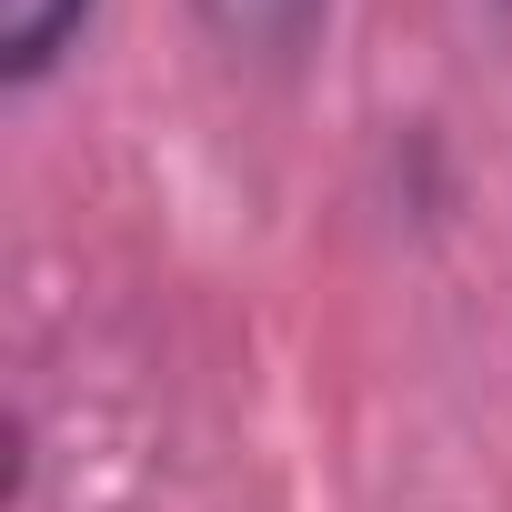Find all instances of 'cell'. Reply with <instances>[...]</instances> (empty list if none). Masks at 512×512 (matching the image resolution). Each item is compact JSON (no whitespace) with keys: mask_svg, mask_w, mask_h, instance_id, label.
Wrapping results in <instances>:
<instances>
[{"mask_svg":"<svg viewBox=\"0 0 512 512\" xmlns=\"http://www.w3.org/2000/svg\"><path fill=\"white\" fill-rule=\"evenodd\" d=\"M191 11L211 21V41L231 61H292V51H312L332 0H191Z\"/></svg>","mask_w":512,"mask_h":512,"instance_id":"6da1fadb","label":"cell"},{"mask_svg":"<svg viewBox=\"0 0 512 512\" xmlns=\"http://www.w3.org/2000/svg\"><path fill=\"white\" fill-rule=\"evenodd\" d=\"M81 21H91V0H0V81L11 91L51 81L61 51L81 41Z\"/></svg>","mask_w":512,"mask_h":512,"instance_id":"7a4b0ae2","label":"cell"},{"mask_svg":"<svg viewBox=\"0 0 512 512\" xmlns=\"http://www.w3.org/2000/svg\"><path fill=\"white\" fill-rule=\"evenodd\" d=\"M492 11H502V21H512V0H492Z\"/></svg>","mask_w":512,"mask_h":512,"instance_id":"3957f363","label":"cell"}]
</instances>
